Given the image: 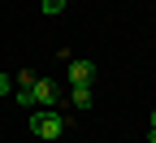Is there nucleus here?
<instances>
[{
  "label": "nucleus",
  "instance_id": "nucleus-3",
  "mask_svg": "<svg viewBox=\"0 0 156 143\" xmlns=\"http://www.w3.org/2000/svg\"><path fill=\"white\" fill-rule=\"evenodd\" d=\"M69 87H91V78H95V65L91 61H69Z\"/></svg>",
  "mask_w": 156,
  "mask_h": 143
},
{
  "label": "nucleus",
  "instance_id": "nucleus-2",
  "mask_svg": "<svg viewBox=\"0 0 156 143\" xmlns=\"http://www.w3.org/2000/svg\"><path fill=\"white\" fill-rule=\"evenodd\" d=\"M30 95H35V109H56V100H61V91H56L52 78H35Z\"/></svg>",
  "mask_w": 156,
  "mask_h": 143
},
{
  "label": "nucleus",
  "instance_id": "nucleus-8",
  "mask_svg": "<svg viewBox=\"0 0 156 143\" xmlns=\"http://www.w3.org/2000/svg\"><path fill=\"white\" fill-rule=\"evenodd\" d=\"M9 91H13V78H9V74H0V95H9Z\"/></svg>",
  "mask_w": 156,
  "mask_h": 143
},
{
  "label": "nucleus",
  "instance_id": "nucleus-7",
  "mask_svg": "<svg viewBox=\"0 0 156 143\" xmlns=\"http://www.w3.org/2000/svg\"><path fill=\"white\" fill-rule=\"evenodd\" d=\"M35 78H39V74H30V70H22V74H17V87H35Z\"/></svg>",
  "mask_w": 156,
  "mask_h": 143
},
{
  "label": "nucleus",
  "instance_id": "nucleus-5",
  "mask_svg": "<svg viewBox=\"0 0 156 143\" xmlns=\"http://www.w3.org/2000/svg\"><path fill=\"white\" fill-rule=\"evenodd\" d=\"M69 100H74L78 109H91V100H95V95H91V87H74V95H69Z\"/></svg>",
  "mask_w": 156,
  "mask_h": 143
},
{
  "label": "nucleus",
  "instance_id": "nucleus-9",
  "mask_svg": "<svg viewBox=\"0 0 156 143\" xmlns=\"http://www.w3.org/2000/svg\"><path fill=\"white\" fill-rule=\"evenodd\" d=\"M147 130H156V109H152V126H147Z\"/></svg>",
  "mask_w": 156,
  "mask_h": 143
},
{
  "label": "nucleus",
  "instance_id": "nucleus-6",
  "mask_svg": "<svg viewBox=\"0 0 156 143\" xmlns=\"http://www.w3.org/2000/svg\"><path fill=\"white\" fill-rule=\"evenodd\" d=\"M39 5H44V13H48V17H56V13L65 9V0H39Z\"/></svg>",
  "mask_w": 156,
  "mask_h": 143
},
{
  "label": "nucleus",
  "instance_id": "nucleus-4",
  "mask_svg": "<svg viewBox=\"0 0 156 143\" xmlns=\"http://www.w3.org/2000/svg\"><path fill=\"white\" fill-rule=\"evenodd\" d=\"M13 100H17V109H30V113H35V95H30V87H17Z\"/></svg>",
  "mask_w": 156,
  "mask_h": 143
},
{
  "label": "nucleus",
  "instance_id": "nucleus-1",
  "mask_svg": "<svg viewBox=\"0 0 156 143\" xmlns=\"http://www.w3.org/2000/svg\"><path fill=\"white\" fill-rule=\"evenodd\" d=\"M61 130H65V117L56 113V109H35V113H30V134H39V139H61Z\"/></svg>",
  "mask_w": 156,
  "mask_h": 143
}]
</instances>
